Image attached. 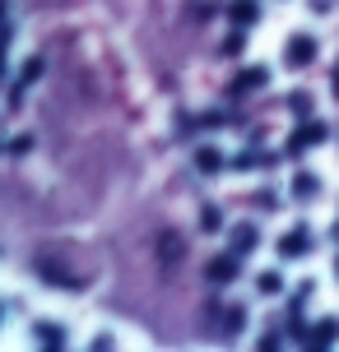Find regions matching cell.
<instances>
[{
	"instance_id": "obj_21",
	"label": "cell",
	"mask_w": 339,
	"mask_h": 352,
	"mask_svg": "<svg viewBox=\"0 0 339 352\" xmlns=\"http://www.w3.org/2000/svg\"><path fill=\"white\" fill-rule=\"evenodd\" d=\"M330 88H335V98H339V65H335V74H330Z\"/></svg>"
},
{
	"instance_id": "obj_3",
	"label": "cell",
	"mask_w": 339,
	"mask_h": 352,
	"mask_svg": "<svg viewBox=\"0 0 339 352\" xmlns=\"http://www.w3.org/2000/svg\"><path fill=\"white\" fill-rule=\"evenodd\" d=\"M237 274H242V255H237V250H228V255H214V260L205 264V278L218 283V287H223V283H232Z\"/></svg>"
},
{
	"instance_id": "obj_24",
	"label": "cell",
	"mask_w": 339,
	"mask_h": 352,
	"mask_svg": "<svg viewBox=\"0 0 339 352\" xmlns=\"http://www.w3.org/2000/svg\"><path fill=\"white\" fill-rule=\"evenodd\" d=\"M0 320H5V306H0Z\"/></svg>"
},
{
	"instance_id": "obj_15",
	"label": "cell",
	"mask_w": 339,
	"mask_h": 352,
	"mask_svg": "<svg viewBox=\"0 0 339 352\" xmlns=\"http://www.w3.org/2000/svg\"><path fill=\"white\" fill-rule=\"evenodd\" d=\"M223 324H228L223 334H242V329H247V311H242V306H228V311H223Z\"/></svg>"
},
{
	"instance_id": "obj_19",
	"label": "cell",
	"mask_w": 339,
	"mask_h": 352,
	"mask_svg": "<svg viewBox=\"0 0 339 352\" xmlns=\"http://www.w3.org/2000/svg\"><path fill=\"white\" fill-rule=\"evenodd\" d=\"M237 52H242V33H232L228 42H223V56H237Z\"/></svg>"
},
{
	"instance_id": "obj_8",
	"label": "cell",
	"mask_w": 339,
	"mask_h": 352,
	"mask_svg": "<svg viewBox=\"0 0 339 352\" xmlns=\"http://www.w3.org/2000/svg\"><path fill=\"white\" fill-rule=\"evenodd\" d=\"M251 246H260V228H256V223H237V228H232V250L247 255Z\"/></svg>"
},
{
	"instance_id": "obj_20",
	"label": "cell",
	"mask_w": 339,
	"mask_h": 352,
	"mask_svg": "<svg viewBox=\"0 0 339 352\" xmlns=\"http://www.w3.org/2000/svg\"><path fill=\"white\" fill-rule=\"evenodd\" d=\"M256 162H265V158H260V153H256V148H247V153H242V158H237V167H256Z\"/></svg>"
},
{
	"instance_id": "obj_12",
	"label": "cell",
	"mask_w": 339,
	"mask_h": 352,
	"mask_svg": "<svg viewBox=\"0 0 339 352\" xmlns=\"http://www.w3.org/2000/svg\"><path fill=\"white\" fill-rule=\"evenodd\" d=\"M256 287H260V297H279L284 292V278L274 269H265V274H256Z\"/></svg>"
},
{
	"instance_id": "obj_22",
	"label": "cell",
	"mask_w": 339,
	"mask_h": 352,
	"mask_svg": "<svg viewBox=\"0 0 339 352\" xmlns=\"http://www.w3.org/2000/svg\"><path fill=\"white\" fill-rule=\"evenodd\" d=\"M0 47H5V37H0ZM0 74H5V56H0Z\"/></svg>"
},
{
	"instance_id": "obj_7",
	"label": "cell",
	"mask_w": 339,
	"mask_h": 352,
	"mask_svg": "<svg viewBox=\"0 0 339 352\" xmlns=\"http://www.w3.org/2000/svg\"><path fill=\"white\" fill-rule=\"evenodd\" d=\"M228 19L237 23V28H251V23H260V5H256V0H232Z\"/></svg>"
},
{
	"instance_id": "obj_17",
	"label": "cell",
	"mask_w": 339,
	"mask_h": 352,
	"mask_svg": "<svg viewBox=\"0 0 339 352\" xmlns=\"http://www.w3.org/2000/svg\"><path fill=\"white\" fill-rule=\"evenodd\" d=\"M200 228H205V232H218V228H223V209L205 204V209H200Z\"/></svg>"
},
{
	"instance_id": "obj_9",
	"label": "cell",
	"mask_w": 339,
	"mask_h": 352,
	"mask_svg": "<svg viewBox=\"0 0 339 352\" xmlns=\"http://www.w3.org/2000/svg\"><path fill=\"white\" fill-rule=\"evenodd\" d=\"M158 255H163V264L186 260V241H181L177 232H163V236H158Z\"/></svg>"
},
{
	"instance_id": "obj_6",
	"label": "cell",
	"mask_w": 339,
	"mask_h": 352,
	"mask_svg": "<svg viewBox=\"0 0 339 352\" xmlns=\"http://www.w3.org/2000/svg\"><path fill=\"white\" fill-rule=\"evenodd\" d=\"M339 338V320L335 316H325L311 324V334H307V348H325V343H335Z\"/></svg>"
},
{
	"instance_id": "obj_23",
	"label": "cell",
	"mask_w": 339,
	"mask_h": 352,
	"mask_svg": "<svg viewBox=\"0 0 339 352\" xmlns=\"http://www.w3.org/2000/svg\"><path fill=\"white\" fill-rule=\"evenodd\" d=\"M0 19H5V0H0Z\"/></svg>"
},
{
	"instance_id": "obj_5",
	"label": "cell",
	"mask_w": 339,
	"mask_h": 352,
	"mask_svg": "<svg viewBox=\"0 0 339 352\" xmlns=\"http://www.w3.org/2000/svg\"><path fill=\"white\" fill-rule=\"evenodd\" d=\"M307 250H311V232L307 228H293L279 236V260H302Z\"/></svg>"
},
{
	"instance_id": "obj_2",
	"label": "cell",
	"mask_w": 339,
	"mask_h": 352,
	"mask_svg": "<svg viewBox=\"0 0 339 352\" xmlns=\"http://www.w3.org/2000/svg\"><path fill=\"white\" fill-rule=\"evenodd\" d=\"M284 60L293 65V70H307V65L316 60V37L311 33H293L284 42Z\"/></svg>"
},
{
	"instance_id": "obj_18",
	"label": "cell",
	"mask_w": 339,
	"mask_h": 352,
	"mask_svg": "<svg viewBox=\"0 0 339 352\" xmlns=\"http://www.w3.org/2000/svg\"><path fill=\"white\" fill-rule=\"evenodd\" d=\"M10 153H19V158H23V153H33V135H19V140L10 144Z\"/></svg>"
},
{
	"instance_id": "obj_1",
	"label": "cell",
	"mask_w": 339,
	"mask_h": 352,
	"mask_svg": "<svg viewBox=\"0 0 339 352\" xmlns=\"http://www.w3.org/2000/svg\"><path fill=\"white\" fill-rule=\"evenodd\" d=\"M321 140H330V125H325V121H311V116H307V121L298 125L293 135H288V153H307V148H316Z\"/></svg>"
},
{
	"instance_id": "obj_16",
	"label": "cell",
	"mask_w": 339,
	"mask_h": 352,
	"mask_svg": "<svg viewBox=\"0 0 339 352\" xmlns=\"http://www.w3.org/2000/svg\"><path fill=\"white\" fill-rule=\"evenodd\" d=\"M42 70H47V65H42V56H28V60L19 65V79H23V84H33V79H42Z\"/></svg>"
},
{
	"instance_id": "obj_13",
	"label": "cell",
	"mask_w": 339,
	"mask_h": 352,
	"mask_svg": "<svg viewBox=\"0 0 339 352\" xmlns=\"http://www.w3.org/2000/svg\"><path fill=\"white\" fill-rule=\"evenodd\" d=\"M33 334H37V343H47V348H61V343H65L61 324H52V320H42V324H37Z\"/></svg>"
},
{
	"instance_id": "obj_4",
	"label": "cell",
	"mask_w": 339,
	"mask_h": 352,
	"mask_svg": "<svg viewBox=\"0 0 339 352\" xmlns=\"http://www.w3.org/2000/svg\"><path fill=\"white\" fill-rule=\"evenodd\" d=\"M265 84H269V70H265V65H251V70H242L237 79H232L228 93H232V98H247V93H260Z\"/></svg>"
},
{
	"instance_id": "obj_14",
	"label": "cell",
	"mask_w": 339,
	"mask_h": 352,
	"mask_svg": "<svg viewBox=\"0 0 339 352\" xmlns=\"http://www.w3.org/2000/svg\"><path fill=\"white\" fill-rule=\"evenodd\" d=\"M288 111H293L298 121H307V116H311V93H302V88H298V93H288Z\"/></svg>"
},
{
	"instance_id": "obj_11",
	"label": "cell",
	"mask_w": 339,
	"mask_h": 352,
	"mask_svg": "<svg viewBox=\"0 0 339 352\" xmlns=\"http://www.w3.org/2000/svg\"><path fill=\"white\" fill-rule=\"evenodd\" d=\"M316 190H321V186H316V172H298L293 176V199H311Z\"/></svg>"
},
{
	"instance_id": "obj_10",
	"label": "cell",
	"mask_w": 339,
	"mask_h": 352,
	"mask_svg": "<svg viewBox=\"0 0 339 352\" xmlns=\"http://www.w3.org/2000/svg\"><path fill=\"white\" fill-rule=\"evenodd\" d=\"M218 167H223V153H218L214 144H200V148H196V172L200 176H214Z\"/></svg>"
}]
</instances>
